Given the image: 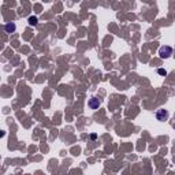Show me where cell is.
Listing matches in <instances>:
<instances>
[{
    "label": "cell",
    "mask_w": 175,
    "mask_h": 175,
    "mask_svg": "<svg viewBox=\"0 0 175 175\" xmlns=\"http://www.w3.org/2000/svg\"><path fill=\"white\" fill-rule=\"evenodd\" d=\"M159 55H160V58H163V59H167V58H170L172 55V48L168 47V45H164V47H161L160 49H159Z\"/></svg>",
    "instance_id": "cell-1"
},
{
    "label": "cell",
    "mask_w": 175,
    "mask_h": 175,
    "mask_svg": "<svg viewBox=\"0 0 175 175\" xmlns=\"http://www.w3.org/2000/svg\"><path fill=\"white\" fill-rule=\"evenodd\" d=\"M157 74H160V75H167V71L164 70V68H159V70H157Z\"/></svg>",
    "instance_id": "cell-6"
},
{
    "label": "cell",
    "mask_w": 175,
    "mask_h": 175,
    "mask_svg": "<svg viewBox=\"0 0 175 175\" xmlns=\"http://www.w3.org/2000/svg\"><path fill=\"white\" fill-rule=\"evenodd\" d=\"M15 30H17V26H15L14 22H10V23L4 25V32L6 33H14Z\"/></svg>",
    "instance_id": "cell-4"
},
{
    "label": "cell",
    "mask_w": 175,
    "mask_h": 175,
    "mask_svg": "<svg viewBox=\"0 0 175 175\" xmlns=\"http://www.w3.org/2000/svg\"><path fill=\"white\" fill-rule=\"evenodd\" d=\"M167 118H168V111L164 110V108L157 110V112H156V119H157V120L164 122V120H167Z\"/></svg>",
    "instance_id": "cell-2"
},
{
    "label": "cell",
    "mask_w": 175,
    "mask_h": 175,
    "mask_svg": "<svg viewBox=\"0 0 175 175\" xmlns=\"http://www.w3.org/2000/svg\"><path fill=\"white\" fill-rule=\"evenodd\" d=\"M27 22H29V25H30V26H36V25H37V22H39V19H37V17L32 15V17H29Z\"/></svg>",
    "instance_id": "cell-5"
},
{
    "label": "cell",
    "mask_w": 175,
    "mask_h": 175,
    "mask_svg": "<svg viewBox=\"0 0 175 175\" xmlns=\"http://www.w3.org/2000/svg\"><path fill=\"white\" fill-rule=\"evenodd\" d=\"M100 100H98V98H96V97H92L89 100V108L90 110H97L98 107H100Z\"/></svg>",
    "instance_id": "cell-3"
}]
</instances>
